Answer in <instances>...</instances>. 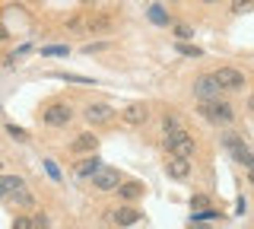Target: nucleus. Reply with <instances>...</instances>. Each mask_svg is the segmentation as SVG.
<instances>
[{
  "label": "nucleus",
  "instance_id": "17",
  "mask_svg": "<svg viewBox=\"0 0 254 229\" xmlns=\"http://www.w3.org/2000/svg\"><path fill=\"white\" fill-rule=\"evenodd\" d=\"M178 54H188V58H203V51L197 45H188V42H178Z\"/></svg>",
  "mask_w": 254,
  "mask_h": 229
},
{
  "label": "nucleus",
  "instance_id": "23",
  "mask_svg": "<svg viewBox=\"0 0 254 229\" xmlns=\"http://www.w3.org/2000/svg\"><path fill=\"white\" fill-rule=\"evenodd\" d=\"M222 144H226V147H235V144H242V137H238L235 131H226V134H222Z\"/></svg>",
  "mask_w": 254,
  "mask_h": 229
},
{
  "label": "nucleus",
  "instance_id": "26",
  "mask_svg": "<svg viewBox=\"0 0 254 229\" xmlns=\"http://www.w3.org/2000/svg\"><path fill=\"white\" fill-rule=\"evenodd\" d=\"M190 207H197V210H200V207H210V201H206V197H200V194H197V197H190Z\"/></svg>",
  "mask_w": 254,
  "mask_h": 229
},
{
  "label": "nucleus",
  "instance_id": "8",
  "mask_svg": "<svg viewBox=\"0 0 254 229\" xmlns=\"http://www.w3.org/2000/svg\"><path fill=\"white\" fill-rule=\"evenodd\" d=\"M165 172H169V178H175V181L188 178V175H190V159H181V156H172V159L165 162Z\"/></svg>",
  "mask_w": 254,
  "mask_h": 229
},
{
  "label": "nucleus",
  "instance_id": "20",
  "mask_svg": "<svg viewBox=\"0 0 254 229\" xmlns=\"http://www.w3.org/2000/svg\"><path fill=\"white\" fill-rule=\"evenodd\" d=\"M32 229H51V220H48V213H35V217H32Z\"/></svg>",
  "mask_w": 254,
  "mask_h": 229
},
{
  "label": "nucleus",
  "instance_id": "33",
  "mask_svg": "<svg viewBox=\"0 0 254 229\" xmlns=\"http://www.w3.org/2000/svg\"><path fill=\"white\" fill-rule=\"evenodd\" d=\"M203 3H216V0H203Z\"/></svg>",
  "mask_w": 254,
  "mask_h": 229
},
{
  "label": "nucleus",
  "instance_id": "24",
  "mask_svg": "<svg viewBox=\"0 0 254 229\" xmlns=\"http://www.w3.org/2000/svg\"><path fill=\"white\" fill-rule=\"evenodd\" d=\"M13 229H32V217H16L13 220Z\"/></svg>",
  "mask_w": 254,
  "mask_h": 229
},
{
  "label": "nucleus",
  "instance_id": "7",
  "mask_svg": "<svg viewBox=\"0 0 254 229\" xmlns=\"http://www.w3.org/2000/svg\"><path fill=\"white\" fill-rule=\"evenodd\" d=\"M86 118H89L92 124H105L115 118V108L105 105V102H92V105H86Z\"/></svg>",
  "mask_w": 254,
  "mask_h": 229
},
{
  "label": "nucleus",
  "instance_id": "18",
  "mask_svg": "<svg viewBox=\"0 0 254 229\" xmlns=\"http://www.w3.org/2000/svg\"><path fill=\"white\" fill-rule=\"evenodd\" d=\"M45 54H48V58H67L70 48H67V45H48Z\"/></svg>",
  "mask_w": 254,
  "mask_h": 229
},
{
  "label": "nucleus",
  "instance_id": "29",
  "mask_svg": "<svg viewBox=\"0 0 254 229\" xmlns=\"http://www.w3.org/2000/svg\"><path fill=\"white\" fill-rule=\"evenodd\" d=\"M6 35H10V32H6V26H3V19H0V42H3V38Z\"/></svg>",
  "mask_w": 254,
  "mask_h": 229
},
{
  "label": "nucleus",
  "instance_id": "5",
  "mask_svg": "<svg viewBox=\"0 0 254 229\" xmlns=\"http://www.w3.org/2000/svg\"><path fill=\"white\" fill-rule=\"evenodd\" d=\"M213 76H216V83L222 89H245V74L238 67H219Z\"/></svg>",
  "mask_w": 254,
  "mask_h": 229
},
{
  "label": "nucleus",
  "instance_id": "31",
  "mask_svg": "<svg viewBox=\"0 0 254 229\" xmlns=\"http://www.w3.org/2000/svg\"><path fill=\"white\" fill-rule=\"evenodd\" d=\"M190 229H206V226H197V223H194V226H190Z\"/></svg>",
  "mask_w": 254,
  "mask_h": 229
},
{
  "label": "nucleus",
  "instance_id": "16",
  "mask_svg": "<svg viewBox=\"0 0 254 229\" xmlns=\"http://www.w3.org/2000/svg\"><path fill=\"white\" fill-rule=\"evenodd\" d=\"M149 19H153L156 26H165V22H169V13H165L162 6H149Z\"/></svg>",
  "mask_w": 254,
  "mask_h": 229
},
{
  "label": "nucleus",
  "instance_id": "32",
  "mask_svg": "<svg viewBox=\"0 0 254 229\" xmlns=\"http://www.w3.org/2000/svg\"><path fill=\"white\" fill-rule=\"evenodd\" d=\"M248 178H251V185H254V169H251V175H248Z\"/></svg>",
  "mask_w": 254,
  "mask_h": 229
},
{
  "label": "nucleus",
  "instance_id": "9",
  "mask_svg": "<svg viewBox=\"0 0 254 229\" xmlns=\"http://www.w3.org/2000/svg\"><path fill=\"white\" fill-rule=\"evenodd\" d=\"M146 118H149V108L143 105V102H130V105L124 108V121L133 124V128H137V124H146Z\"/></svg>",
  "mask_w": 254,
  "mask_h": 229
},
{
  "label": "nucleus",
  "instance_id": "15",
  "mask_svg": "<svg viewBox=\"0 0 254 229\" xmlns=\"http://www.w3.org/2000/svg\"><path fill=\"white\" fill-rule=\"evenodd\" d=\"M22 188H26V181L19 175H0V197H6L13 191H22Z\"/></svg>",
  "mask_w": 254,
  "mask_h": 229
},
{
  "label": "nucleus",
  "instance_id": "27",
  "mask_svg": "<svg viewBox=\"0 0 254 229\" xmlns=\"http://www.w3.org/2000/svg\"><path fill=\"white\" fill-rule=\"evenodd\" d=\"M99 51H105V42H95L89 48H83V54H99Z\"/></svg>",
  "mask_w": 254,
  "mask_h": 229
},
{
  "label": "nucleus",
  "instance_id": "28",
  "mask_svg": "<svg viewBox=\"0 0 254 229\" xmlns=\"http://www.w3.org/2000/svg\"><path fill=\"white\" fill-rule=\"evenodd\" d=\"M67 29H70V32H83V19H79V16H76V19H70V22H67Z\"/></svg>",
  "mask_w": 254,
  "mask_h": 229
},
{
  "label": "nucleus",
  "instance_id": "11",
  "mask_svg": "<svg viewBox=\"0 0 254 229\" xmlns=\"http://www.w3.org/2000/svg\"><path fill=\"white\" fill-rule=\"evenodd\" d=\"M111 220H115L118 226H124V229H127V226H133V223H137V220H140V210L127 204V207H118L115 213H111Z\"/></svg>",
  "mask_w": 254,
  "mask_h": 229
},
{
  "label": "nucleus",
  "instance_id": "1",
  "mask_svg": "<svg viewBox=\"0 0 254 229\" xmlns=\"http://www.w3.org/2000/svg\"><path fill=\"white\" fill-rule=\"evenodd\" d=\"M162 131H165V150H169L172 156H181V159H190V156H194L197 144L190 140V134L181 128L172 115L162 118Z\"/></svg>",
  "mask_w": 254,
  "mask_h": 229
},
{
  "label": "nucleus",
  "instance_id": "14",
  "mask_svg": "<svg viewBox=\"0 0 254 229\" xmlns=\"http://www.w3.org/2000/svg\"><path fill=\"white\" fill-rule=\"evenodd\" d=\"M118 194H121L127 204H133V201L143 197V185L140 181H124V185H118Z\"/></svg>",
  "mask_w": 254,
  "mask_h": 229
},
{
  "label": "nucleus",
  "instance_id": "3",
  "mask_svg": "<svg viewBox=\"0 0 254 229\" xmlns=\"http://www.w3.org/2000/svg\"><path fill=\"white\" fill-rule=\"evenodd\" d=\"M219 92H222V86L216 83V76H197V80H194V96L197 99H200V102H213V99H219Z\"/></svg>",
  "mask_w": 254,
  "mask_h": 229
},
{
  "label": "nucleus",
  "instance_id": "4",
  "mask_svg": "<svg viewBox=\"0 0 254 229\" xmlns=\"http://www.w3.org/2000/svg\"><path fill=\"white\" fill-rule=\"evenodd\" d=\"M70 118H73V105H67V102H54L45 108V124H51V128H64Z\"/></svg>",
  "mask_w": 254,
  "mask_h": 229
},
{
  "label": "nucleus",
  "instance_id": "22",
  "mask_svg": "<svg viewBox=\"0 0 254 229\" xmlns=\"http://www.w3.org/2000/svg\"><path fill=\"white\" fill-rule=\"evenodd\" d=\"M6 134H10L13 140H29V134L22 131V128H16V124H6Z\"/></svg>",
  "mask_w": 254,
  "mask_h": 229
},
{
  "label": "nucleus",
  "instance_id": "30",
  "mask_svg": "<svg viewBox=\"0 0 254 229\" xmlns=\"http://www.w3.org/2000/svg\"><path fill=\"white\" fill-rule=\"evenodd\" d=\"M248 112L254 115V92H251V96H248Z\"/></svg>",
  "mask_w": 254,
  "mask_h": 229
},
{
  "label": "nucleus",
  "instance_id": "6",
  "mask_svg": "<svg viewBox=\"0 0 254 229\" xmlns=\"http://www.w3.org/2000/svg\"><path fill=\"white\" fill-rule=\"evenodd\" d=\"M92 185L99 188V191H118V185H121V172H118V169H105V165H102V169L92 175Z\"/></svg>",
  "mask_w": 254,
  "mask_h": 229
},
{
  "label": "nucleus",
  "instance_id": "2",
  "mask_svg": "<svg viewBox=\"0 0 254 229\" xmlns=\"http://www.w3.org/2000/svg\"><path fill=\"white\" fill-rule=\"evenodd\" d=\"M200 112L210 118L213 124H232L235 121V112H232V105L229 102H222V99H213V102H203L200 105Z\"/></svg>",
  "mask_w": 254,
  "mask_h": 229
},
{
  "label": "nucleus",
  "instance_id": "10",
  "mask_svg": "<svg viewBox=\"0 0 254 229\" xmlns=\"http://www.w3.org/2000/svg\"><path fill=\"white\" fill-rule=\"evenodd\" d=\"M70 150H73L76 156L79 153H95V150H99V137H95L92 131H86V134H79L73 144H70Z\"/></svg>",
  "mask_w": 254,
  "mask_h": 229
},
{
  "label": "nucleus",
  "instance_id": "12",
  "mask_svg": "<svg viewBox=\"0 0 254 229\" xmlns=\"http://www.w3.org/2000/svg\"><path fill=\"white\" fill-rule=\"evenodd\" d=\"M99 169H102V159H99V156H86L83 162H76L73 172H76V178H92Z\"/></svg>",
  "mask_w": 254,
  "mask_h": 229
},
{
  "label": "nucleus",
  "instance_id": "25",
  "mask_svg": "<svg viewBox=\"0 0 254 229\" xmlns=\"http://www.w3.org/2000/svg\"><path fill=\"white\" fill-rule=\"evenodd\" d=\"M45 172H48V175H51L54 181H61V169H58V165H54L51 159H48V162H45Z\"/></svg>",
  "mask_w": 254,
  "mask_h": 229
},
{
  "label": "nucleus",
  "instance_id": "19",
  "mask_svg": "<svg viewBox=\"0 0 254 229\" xmlns=\"http://www.w3.org/2000/svg\"><path fill=\"white\" fill-rule=\"evenodd\" d=\"M254 0H232V13H251Z\"/></svg>",
  "mask_w": 254,
  "mask_h": 229
},
{
  "label": "nucleus",
  "instance_id": "21",
  "mask_svg": "<svg viewBox=\"0 0 254 229\" xmlns=\"http://www.w3.org/2000/svg\"><path fill=\"white\" fill-rule=\"evenodd\" d=\"M190 35H194V29H190V26H185V22H181V26H175V38H178V42H188Z\"/></svg>",
  "mask_w": 254,
  "mask_h": 229
},
{
  "label": "nucleus",
  "instance_id": "13",
  "mask_svg": "<svg viewBox=\"0 0 254 229\" xmlns=\"http://www.w3.org/2000/svg\"><path fill=\"white\" fill-rule=\"evenodd\" d=\"M0 201L6 204V207H32V204H35V197H32L26 188H22V191H13V194H6V197H0Z\"/></svg>",
  "mask_w": 254,
  "mask_h": 229
}]
</instances>
